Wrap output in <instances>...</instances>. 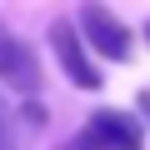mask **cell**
Instances as JSON below:
<instances>
[{
    "mask_svg": "<svg viewBox=\"0 0 150 150\" xmlns=\"http://www.w3.org/2000/svg\"><path fill=\"white\" fill-rule=\"evenodd\" d=\"M20 145V135H15V115H10V105L0 100V150H15Z\"/></svg>",
    "mask_w": 150,
    "mask_h": 150,
    "instance_id": "5",
    "label": "cell"
},
{
    "mask_svg": "<svg viewBox=\"0 0 150 150\" xmlns=\"http://www.w3.org/2000/svg\"><path fill=\"white\" fill-rule=\"evenodd\" d=\"M140 110H145V120H150V95H140Z\"/></svg>",
    "mask_w": 150,
    "mask_h": 150,
    "instance_id": "6",
    "label": "cell"
},
{
    "mask_svg": "<svg viewBox=\"0 0 150 150\" xmlns=\"http://www.w3.org/2000/svg\"><path fill=\"white\" fill-rule=\"evenodd\" d=\"M85 135H90L95 150H145V130L125 110H95L90 125H85Z\"/></svg>",
    "mask_w": 150,
    "mask_h": 150,
    "instance_id": "3",
    "label": "cell"
},
{
    "mask_svg": "<svg viewBox=\"0 0 150 150\" xmlns=\"http://www.w3.org/2000/svg\"><path fill=\"white\" fill-rule=\"evenodd\" d=\"M50 50H55V60H60V70H65L70 85H80V90H100V70H95V60H90L80 30H75L70 20H55V25H50Z\"/></svg>",
    "mask_w": 150,
    "mask_h": 150,
    "instance_id": "1",
    "label": "cell"
},
{
    "mask_svg": "<svg viewBox=\"0 0 150 150\" xmlns=\"http://www.w3.org/2000/svg\"><path fill=\"white\" fill-rule=\"evenodd\" d=\"M145 40H150V25H145Z\"/></svg>",
    "mask_w": 150,
    "mask_h": 150,
    "instance_id": "7",
    "label": "cell"
},
{
    "mask_svg": "<svg viewBox=\"0 0 150 150\" xmlns=\"http://www.w3.org/2000/svg\"><path fill=\"white\" fill-rule=\"evenodd\" d=\"M0 80H5L10 90H20V95H40V65L10 35H0Z\"/></svg>",
    "mask_w": 150,
    "mask_h": 150,
    "instance_id": "4",
    "label": "cell"
},
{
    "mask_svg": "<svg viewBox=\"0 0 150 150\" xmlns=\"http://www.w3.org/2000/svg\"><path fill=\"white\" fill-rule=\"evenodd\" d=\"M80 35H85V45H90L95 55H105V60H130V30H125L105 5H85V10H80Z\"/></svg>",
    "mask_w": 150,
    "mask_h": 150,
    "instance_id": "2",
    "label": "cell"
}]
</instances>
